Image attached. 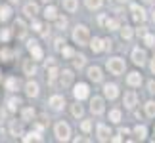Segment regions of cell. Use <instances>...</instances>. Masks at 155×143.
Returning <instances> with one entry per match:
<instances>
[{
	"instance_id": "1",
	"label": "cell",
	"mask_w": 155,
	"mask_h": 143,
	"mask_svg": "<svg viewBox=\"0 0 155 143\" xmlns=\"http://www.w3.org/2000/svg\"><path fill=\"white\" fill-rule=\"evenodd\" d=\"M73 40L79 46L90 44V33H88V27L86 25H77L75 31H73Z\"/></svg>"
},
{
	"instance_id": "2",
	"label": "cell",
	"mask_w": 155,
	"mask_h": 143,
	"mask_svg": "<svg viewBox=\"0 0 155 143\" xmlns=\"http://www.w3.org/2000/svg\"><path fill=\"white\" fill-rule=\"evenodd\" d=\"M107 71H109L111 75H115V76L123 75L124 73V61L121 57H111L109 61H107Z\"/></svg>"
},
{
	"instance_id": "3",
	"label": "cell",
	"mask_w": 155,
	"mask_h": 143,
	"mask_svg": "<svg viewBox=\"0 0 155 143\" xmlns=\"http://www.w3.org/2000/svg\"><path fill=\"white\" fill-rule=\"evenodd\" d=\"M56 138L59 141H67L69 139V135H71V128H69V124H65V122H58L56 124Z\"/></svg>"
},
{
	"instance_id": "4",
	"label": "cell",
	"mask_w": 155,
	"mask_h": 143,
	"mask_svg": "<svg viewBox=\"0 0 155 143\" xmlns=\"http://www.w3.org/2000/svg\"><path fill=\"white\" fill-rule=\"evenodd\" d=\"M88 94H90V90H88V84H84V82H81V84H77L75 86V90H73V95H75V99H86L88 97Z\"/></svg>"
},
{
	"instance_id": "5",
	"label": "cell",
	"mask_w": 155,
	"mask_h": 143,
	"mask_svg": "<svg viewBox=\"0 0 155 143\" xmlns=\"http://www.w3.org/2000/svg\"><path fill=\"white\" fill-rule=\"evenodd\" d=\"M130 11H132V19L134 21H138V23L146 21V11L142 10L138 4H130Z\"/></svg>"
},
{
	"instance_id": "6",
	"label": "cell",
	"mask_w": 155,
	"mask_h": 143,
	"mask_svg": "<svg viewBox=\"0 0 155 143\" xmlns=\"http://www.w3.org/2000/svg\"><path fill=\"white\" fill-rule=\"evenodd\" d=\"M146 59H147L146 50H142V48H134V50H132V61L136 65H144Z\"/></svg>"
},
{
	"instance_id": "7",
	"label": "cell",
	"mask_w": 155,
	"mask_h": 143,
	"mask_svg": "<svg viewBox=\"0 0 155 143\" xmlns=\"http://www.w3.org/2000/svg\"><path fill=\"white\" fill-rule=\"evenodd\" d=\"M123 103H124V107H127V109H134V105L138 103V94L136 92H127L124 94V99H123Z\"/></svg>"
},
{
	"instance_id": "8",
	"label": "cell",
	"mask_w": 155,
	"mask_h": 143,
	"mask_svg": "<svg viewBox=\"0 0 155 143\" xmlns=\"http://www.w3.org/2000/svg\"><path fill=\"white\" fill-rule=\"evenodd\" d=\"M90 111L94 113V115H102L104 113V99L98 97V95H94L92 101H90Z\"/></svg>"
},
{
	"instance_id": "9",
	"label": "cell",
	"mask_w": 155,
	"mask_h": 143,
	"mask_svg": "<svg viewBox=\"0 0 155 143\" xmlns=\"http://www.w3.org/2000/svg\"><path fill=\"white\" fill-rule=\"evenodd\" d=\"M48 105L52 107V109H63V105H65V99H63V95H52V97L48 99Z\"/></svg>"
},
{
	"instance_id": "10",
	"label": "cell",
	"mask_w": 155,
	"mask_h": 143,
	"mask_svg": "<svg viewBox=\"0 0 155 143\" xmlns=\"http://www.w3.org/2000/svg\"><path fill=\"white\" fill-rule=\"evenodd\" d=\"M98 139L100 141H109L111 139V130L105 124H98Z\"/></svg>"
},
{
	"instance_id": "11",
	"label": "cell",
	"mask_w": 155,
	"mask_h": 143,
	"mask_svg": "<svg viewBox=\"0 0 155 143\" xmlns=\"http://www.w3.org/2000/svg\"><path fill=\"white\" fill-rule=\"evenodd\" d=\"M59 78H61V86L63 88L71 86V82H73V71H69V69L61 71V73H59Z\"/></svg>"
},
{
	"instance_id": "12",
	"label": "cell",
	"mask_w": 155,
	"mask_h": 143,
	"mask_svg": "<svg viewBox=\"0 0 155 143\" xmlns=\"http://www.w3.org/2000/svg\"><path fill=\"white\" fill-rule=\"evenodd\" d=\"M104 94H105L107 99H115L117 95H119V88H117V84H105V86H104Z\"/></svg>"
},
{
	"instance_id": "13",
	"label": "cell",
	"mask_w": 155,
	"mask_h": 143,
	"mask_svg": "<svg viewBox=\"0 0 155 143\" xmlns=\"http://www.w3.org/2000/svg\"><path fill=\"white\" fill-rule=\"evenodd\" d=\"M88 78L94 80V82H102V78H104L102 69H100V67H90V69H88Z\"/></svg>"
},
{
	"instance_id": "14",
	"label": "cell",
	"mask_w": 155,
	"mask_h": 143,
	"mask_svg": "<svg viewBox=\"0 0 155 143\" xmlns=\"http://www.w3.org/2000/svg\"><path fill=\"white\" fill-rule=\"evenodd\" d=\"M14 29H15V34H17V38H23L27 34V27H25V23H23V19H15L14 23Z\"/></svg>"
},
{
	"instance_id": "15",
	"label": "cell",
	"mask_w": 155,
	"mask_h": 143,
	"mask_svg": "<svg viewBox=\"0 0 155 143\" xmlns=\"http://www.w3.org/2000/svg\"><path fill=\"white\" fill-rule=\"evenodd\" d=\"M23 14H25L27 17H35L38 14V6L35 4V2H29V4H25V8H23Z\"/></svg>"
},
{
	"instance_id": "16",
	"label": "cell",
	"mask_w": 155,
	"mask_h": 143,
	"mask_svg": "<svg viewBox=\"0 0 155 143\" xmlns=\"http://www.w3.org/2000/svg\"><path fill=\"white\" fill-rule=\"evenodd\" d=\"M127 82H128V86H140L142 84V75L134 71V73H130L127 76Z\"/></svg>"
},
{
	"instance_id": "17",
	"label": "cell",
	"mask_w": 155,
	"mask_h": 143,
	"mask_svg": "<svg viewBox=\"0 0 155 143\" xmlns=\"http://www.w3.org/2000/svg\"><path fill=\"white\" fill-rule=\"evenodd\" d=\"M25 94L29 95V97H37V95H38V84H37V82H27Z\"/></svg>"
},
{
	"instance_id": "18",
	"label": "cell",
	"mask_w": 155,
	"mask_h": 143,
	"mask_svg": "<svg viewBox=\"0 0 155 143\" xmlns=\"http://www.w3.org/2000/svg\"><path fill=\"white\" fill-rule=\"evenodd\" d=\"M29 52H31V56H33V59H35V61H37V59H42V48H40L37 42L29 46Z\"/></svg>"
},
{
	"instance_id": "19",
	"label": "cell",
	"mask_w": 155,
	"mask_h": 143,
	"mask_svg": "<svg viewBox=\"0 0 155 143\" xmlns=\"http://www.w3.org/2000/svg\"><path fill=\"white\" fill-rule=\"evenodd\" d=\"M23 71H25V75H35V73H37V67H35V59H27V61L23 63Z\"/></svg>"
},
{
	"instance_id": "20",
	"label": "cell",
	"mask_w": 155,
	"mask_h": 143,
	"mask_svg": "<svg viewBox=\"0 0 155 143\" xmlns=\"http://www.w3.org/2000/svg\"><path fill=\"white\" fill-rule=\"evenodd\" d=\"M90 48H92V52H102L104 50V40L102 38H96V37H94L92 40H90Z\"/></svg>"
},
{
	"instance_id": "21",
	"label": "cell",
	"mask_w": 155,
	"mask_h": 143,
	"mask_svg": "<svg viewBox=\"0 0 155 143\" xmlns=\"http://www.w3.org/2000/svg\"><path fill=\"white\" fill-rule=\"evenodd\" d=\"M63 8L73 14V11L79 10V2H77V0H63Z\"/></svg>"
},
{
	"instance_id": "22",
	"label": "cell",
	"mask_w": 155,
	"mask_h": 143,
	"mask_svg": "<svg viewBox=\"0 0 155 143\" xmlns=\"http://www.w3.org/2000/svg\"><path fill=\"white\" fill-rule=\"evenodd\" d=\"M58 76H59V71H58V67H54V65H52V67H50V71H48V84H56V78H58Z\"/></svg>"
},
{
	"instance_id": "23",
	"label": "cell",
	"mask_w": 155,
	"mask_h": 143,
	"mask_svg": "<svg viewBox=\"0 0 155 143\" xmlns=\"http://www.w3.org/2000/svg\"><path fill=\"white\" fill-rule=\"evenodd\" d=\"M12 17V8L10 6H2L0 8V21H8Z\"/></svg>"
},
{
	"instance_id": "24",
	"label": "cell",
	"mask_w": 155,
	"mask_h": 143,
	"mask_svg": "<svg viewBox=\"0 0 155 143\" xmlns=\"http://www.w3.org/2000/svg\"><path fill=\"white\" fill-rule=\"evenodd\" d=\"M23 122H31L33 118H35V111L31 109V107H27V109H23Z\"/></svg>"
},
{
	"instance_id": "25",
	"label": "cell",
	"mask_w": 155,
	"mask_h": 143,
	"mask_svg": "<svg viewBox=\"0 0 155 143\" xmlns=\"http://www.w3.org/2000/svg\"><path fill=\"white\" fill-rule=\"evenodd\" d=\"M44 17H46V19H56V17H58V10L54 8V6H48V8L44 10Z\"/></svg>"
},
{
	"instance_id": "26",
	"label": "cell",
	"mask_w": 155,
	"mask_h": 143,
	"mask_svg": "<svg viewBox=\"0 0 155 143\" xmlns=\"http://www.w3.org/2000/svg\"><path fill=\"white\" fill-rule=\"evenodd\" d=\"M109 120H111L113 124H119V122H121V111H119V109L109 111Z\"/></svg>"
},
{
	"instance_id": "27",
	"label": "cell",
	"mask_w": 155,
	"mask_h": 143,
	"mask_svg": "<svg viewBox=\"0 0 155 143\" xmlns=\"http://www.w3.org/2000/svg\"><path fill=\"white\" fill-rule=\"evenodd\" d=\"M17 86H19V82H17V78H8V80H6V90H10V92H15V90H17Z\"/></svg>"
},
{
	"instance_id": "28",
	"label": "cell",
	"mask_w": 155,
	"mask_h": 143,
	"mask_svg": "<svg viewBox=\"0 0 155 143\" xmlns=\"http://www.w3.org/2000/svg\"><path fill=\"white\" fill-rule=\"evenodd\" d=\"M84 63H86V57L84 56H73V65H75L77 69L84 67Z\"/></svg>"
},
{
	"instance_id": "29",
	"label": "cell",
	"mask_w": 155,
	"mask_h": 143,
	"mask_svg": "<svg viewBox=\"0 0 155 143\" xmlns=\"http://www.w3.org/2000/svg\"><path fill=\"white\" fill-rule=\"evenodd\" d=\"M134 134H136V138H138V139H146L147 130H146V126H136L134 128Z\"/></svg>"
},
{
	"instance_id": "30",
	"label": "cell",
	"mask_w": 155,
	"mask_h": 143,
	"mask_svg": "<svg viewBox=\"0 0 155 143\" xmlns=\"http://www.w3.org/2000/svg\"><path fill=\"white\" fill-rule=\"evenodd\" d=\"M146 115L150 118L155 116V101H147V103H146Z\"/></svg>"
},
{
	"instance_id": "31",
	"label": "cell",
	"mask_w": 155,
	"mask_h": 143,
	"mask_svg": "<svg viewBox=\"0 0 155 143\" xmlns=\"http://www.w3.org/2000/svg\"><path fill=\"white\" fill-rule=\"evenodd\" d=\"M132 29H130V27H127V25H124V27H121V37L124 38V40H130V38H132Z\"/></svg>"
},
{
	"instance_id": "32",
	"label": "cell",
	"mask_w": 155,
	"mask_h": 143,
	"mask_svg": "<svg viewBox=\"0 0 155 143\" xmlns=\"http://www.w3.org/2000/svg\"><path fill=\"white\" fill-rule=\"evenodd\" d=\"M10 132H12V135H23V128H21V124H17V122H14L12 124V128H10Z\"/></svg>"
},
{
	"instance_id": "33",
	"label": "cell",
	"mask_w": 155,
	"mask_h": 143,
	"mask_svg": "<svg viewBox=\"0 0 155 143\" xmlns=\"http://www.w3.org/2000/svg\"><path fill=\"white\" fill-rule=\"evenodd\" d=\"M19 105H21V99H19V97H12V99H8V109H10V111H15Z\"/></svg>"
},
{
	"instance_id": "34",
	"label": "cell",
	"mask_w": 155,
	"mask_h": 143,
	"mask_svg": "<svg viewBox=\"0 0 155 143\" xmlns=\"http://www.w3.org/2000/svg\"><path fill=\"white\" fill-rule=\"evenodd\" d=\"M23 141H42V138H40V132L38 134H35V132H31V134H27L25 138H23Z\"/></svg>"
},
{
	"instance_id": "35",
	"label": "cell",
	"mask_w": 155,
	"mask_h": 143,
	"mask_svg": "<svg viewBox=\"0 0 155 143\" xmlns=\"http://www.w3.org/2000/svg\"><path fill=\"white\" fill-rule=\"evenodd\" d=\"M61 56H63L65 59H71V57L75 56V50H73V48H69V46H63V48H61Z\"/></svg>"
},
{
	"instance_id": "36",
	"label": "cell",
	"mask_w": 155,
	"mask_h": 143,
	"mask_svg": "<svg viewBox=\"0 0 155 143\" xmlns=\"http://www.w3.org/2000/svg\"><path fill=\"white\" fill-rule=\"evenodd\" d=\"M104 0H86V8L88 10H98L100 6H102Z\"/></svg>"
},
{
	"instance_id": "37",
	"label": "cell",
	"mask_w": 155,
	"mask_h": 143,
	"mask_svg": "<svg viewBox=\"0 0 155 143\" xmlns=\"http://www.w3.org/2000/svg\"><path fill=\"white\" fill-rule=\"evenodd\" d=\"M71 113H73V116H75V118H81L84 111H82V107H81L79 103H77V105H73V107H71Z\"/></svg>"
},
{
	"instance_id": "38",
	"label": "cell",
	"mask_w": 155,
	"mask_h": 143,
	"mask_svg": "<svg viewBox=\"0 0 155 143\" xmlns=\"http://www.w3.org/2000/svg\"><path fill=\"white\" fill-rule=\"evenodd\" d=\"M12 56H14V52H10L8 48H2V50H0V57H2L4 61H10Z\"/></svg>"
},
{
	"instance_id": "39",
	"label": "cell",
	"mask_w": 155,
	"mask_h": 143,
	"mask_svg": "<svg viewBox=\"0 0 155 143\" xmlns=\"http://www.w3.org/2000/svg\"><path fill=\"white\" fill-rule=\"evenodd\" d=\"M65 27H67V19H65V17H56V29L63 31Z\"/></svg>"
},
{
	"instance_id": "40",
	"label": "cell",
	"mask_w": 155,
	"mask_h": 143,
	"mask_svg": "<svg viewBox=\"0 0 155 143\" xmlns=\"http://www.w3.org/2000/svg\"><path fill=\"white\" fill-rule=\"evenodd\" d=\"M105 27L109 29V31H115V29H119V21L117 19H107L105 21Z\"/></svg>"
},
{
	"instance_id": "41",
	"label": "cell",
	"mask_w": 155,
	"mask_h": 143,
	"mask_svg": "<svg viewBox=\"0 0 155 143\" xmlns=\"http://www.w3.org/2000/svg\"><path fill=\"white\" fill-rule=\"evenodd\" d=\"M144 42H146L147 46H155V37H153V34H150V33H146V37H144Z\"/></svg>"
},
{
	"instance_id": "42",
	"label": "cell",
	"mask_w": 155,
	"mask_h": 143,
	"mask_svg": "<svg viewBox=\"0 0 155 143\" xmlns=\"http://www.w3.org/2000/svg\"><path fill=\"white\" fill-rule=\"evenodd\" d=\"M81 130H82V132H90V130H92V122L90 120H82Z\"/></svg>"
},
{
	"instance_id": "43",
	"label": "cell",
	"mask_w": 155,
	"mask_h": 143,
	"mask_svg": "<svg viewBox=\"0 0 155 143\" xmlns=\"http://www.w3.org/2000/svg\"><path fill=\"white\" fill-rule=\"evenodd\" d=\"M0 38H2L4 42H8V40H10V31H8V29H2V31H0Z\"/></svg>"
},
{
	"instance_id": "44",
	"label": "cell",
	"mask_w": 155,
	"mask_h": 143,
	"mask_svg": "<svg viewBox=\"0 0 155 143\" xmlns=\"http://www.w3.org/2000/svg\"><path fill=\"white\" fill-rule=\"evenodd\" d=\"M33 31H35V33H42V23L33 21Z\"/></svg>"
},
{
	"instance_id": "45",
	"label": "cell",
	"mask_w": 155,
	"mask_h": 143,
	"mask_svg": "<svg viewBox=\"0 0 155 143\" xmlns=\"http://www.w3.org/2000/svg\"><path fill=\"white\" fill-rule=\"evenodd\" d=\"M111 48H113V42H111L109 38H105L104 40V50H111Z\"/></svg>"
},
{
	"instance_id": "46",
	"label": "cell",
	"mask_w": 155,
	"mask_h": 143,
	"mask_svg": "<svg viewBox=\"0 0 155 143\" xmlns=\"http://www.w3.org/2000/svg\"><path fill=\"white\" fill-rule=\"evenodd\" d=\"M136 33H138L140 37H146V33H147V31H146V27H140V29H136Z\"/></svg>"
},
{
	"instance_id": "47",
	"label": "cell",
	"mask_w": 155,
	"mask_h": 143,
	"mask_svg": "<svg viewBox=\"0 0 155 143\" xmlns=\"http://www.w3.org/2000/svg\"><path fill=\"white\" fill-rule=\"evenodd\" d=\"M61 44H65V42H63V38H56V48H58V50L61 48Z\"/></svg>"
},
{
	"instance_id": "48",
	"label": "cell",
	"mask_w": 155,
	"mask_h": 143,
	"mask_svg": "<svg viewBox=\"0 0 155 143\" xmlns=\"http://www.w3.org/2000/svg\"><path fill=\"white\" fill-rule=\"evenodd\" d=\"M150 67H151V73H153V75H155V57H153V59H151V65H150Z\"/></svg>"
},
{
	"instance_id": "49",
	"label": "cell",
	"mask_w": 155,
	"mask_h": 143,
	"mask_svg": "<svg viewBox=\"0 0 155 143\" xmlns=\"http://www.w3.org/2000/svg\"><path fill=\"white\" fill-rule=\"evenodd\" d=\"M48 65H50V67L54 65V59H52V57H48V59H46V67H48Z\"/></svg>"
},
{
	"instance_id": "50",
	"label": "cell",
	"mask_w": 155,
	"mask_h": 143,
	"mask_svg": "<svg viewBox=\"0 0 155 143\" xmlns=\"http://www.w3.org/2000/svg\"><path fill=\"white\" fill-rule=\"evenodd\" d=\"M150 90H151V92H155V82H150Z\"/></svg>"
},
{
	"instance_id": "51",
	"label": "cell",
	"mask_w": 155,
	"mask_h": 143,
	"mask_svg": "<svg viewBox=\"0 0 155 143\" xmlns=\"http://www.w3.org/2000/svg\"><path fill=\"white\" fill-rule=\"evenodd\" d=\"M153 21H155V10H153Z\"/></svg>"
},
{
	"instance_id": "52",
	"label": "cell",
	"mask_w": 155,
	"mask_h": 143,
	"mask_svg": "<svg viewBox=\"0 0 155 143\" xmlns=\"http://www.w3.org/2000/svg\"><path fill=\"white\" fill-rule=\"evenodd\" d=\"M10 2H19V0H10Z\"/></svg>"
},
{
	"instance_id": "53",
	"label": "cell",
	"mask_w": 155,
	"mask_h": 143,
	"mask_svg": "<svg viewBox=\"0 0 155 143\" xmlns=\"http://www.w3.org/2000/svg\"><path fill=\"white\" fill-rule=\"evenodd\" d=\"M144 2H153V0H144Z\"/></svg>"
},
{
	"instance_id": "54",
	"label": "cell",
	"mask_w": 155,
	"mask_h": 143,
	"mask_svg": "<svg viewBox=\"0 0 155 143\" xmlns=\"http://www.w3.org/2000/svg\"><path fill=\"white\" fill-rule=\"evenodd\" d=\"M44 2H52V0H44Z\"/></svg>"
},
{
	"instance_id": "55",
	"label": "cell",
	"mask_w": 155,
	"mask_h": 143,
	"mask_svg": "<svg viewBox=\"0 0 155 143\" xmlns=\"http://www.w3.org/2000/svg\"><path fill=\"white\" fill-rule=\"evenodd\" d=\"M121 2H124V0H121Z\"/></svg>"
}]
</instances>
